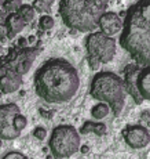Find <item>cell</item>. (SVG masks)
<instances>
[{
    "mask_svg": "<svg viewBox=\"0 0 150 159\" xmlns=\"http://www.w3.org/2000/svg\"><path fill=\"white\" fill-rule=\"evenodd\" d=\"M33 83L40 98L51 104H59L75 97L80 87V76L69 61L51 58L36 71Z\"/></svg>",
    "mask_w": 150,
    "mask_h": 159,
    "instance_id": "cell-1",
    "label": "cell"
},
{
    "mask_svg": "<svg viewBox=\"0 0 150 159\" xmlns=\"http://www.w3.org/2000/svg\"><path fill=\"white\" fill-rule=\"evenodd\" d=\"M118 42L136 65L150 66V0H139L125 11Z\"/></svg>",
    "mask_w": 150,
    "mask_h": 159,
    "instance_id": "cell-2",
    "label": "cell"
},
{
    "mask_svg": "<svg viewBox=\"0 0 150 159\" xmlns=\"http://www.w3.org/2000/svg\"><path fill=\"white\" fill-rule=\"evenodd\" d=\"M109 0H61L59 15L66 26L80 32H90L99 25Z\"/></svg>",
    "mask_w": 150,
    "mask_h": 159,
    "instance_id": "cell-3",
    "label": "cell"
},
{
    "mask_svg": "<svg viewBox=\"0 0 150 159\" xmlns=\"http://www.w3.org/2000/svg\"><path fill=\"white\" fill-rule=\"evenodd\" d=\"M125 84L118 75L109 71L94 75L90 84V94L92 98L108 104L113 116H118L125 104Z\"/></svg>",
    "mask_w": 150,
    "mask_h": 159,
    "instance_id": "cell-4",
    "label": "cell"
},
{
    "mask_svg": "<svg viewBox=\"0 0 150 159\" xmlns=\"http://www.w3.org/2000/svg\"><path fill=\"white\" fill-rule=\"evenodd\" d=\"M85 50L88 54V65L92 71H98L101 64H108L116 54V40L99 32H91L85 39Z\"/></svg>",
    "mask_w": 150,
    "mask_h": 159,
    "instance_id": "cell-5",
    "label": "cell"
},
{
    "mask_svg": "<svg viewBox=\"0 0 150 159\" xmlns=\"http://www.w3.org/2000/svg\"><path fill=\"white\" fill-rule=\"evenodd\" d=\"M48 145L54 158H69L80 149V134L70 125H59L54 127Z\"/></svg>",
    "mask_w": 150,
    "mask_h": 159,
    "instance_id": "cell-6",
    "label": "cell"
},
{
    "mask_svg": "<svg viewBox=\"0 0 150 159\" xmlns=\"http://www.w3.org/2000/svg\"><path fill=\"white\" fill-rule=\"evenodd\" d=\"M22 84V75L17 71V53L10 50L6 58H0V91L10 94L17 91Z\"/></svg>",
    "mask_w": 150,
    "mask_h": 159,
    "instance_id": "cell-7",
    "label": "cell"
},
{
    "mask_svg": "<svg viewBox=\"0 0 150 159\" xmlns=\"http://www.w3.org/2000/svg\"><path fill=\"white\" fill-rule=\"evenodd\" d=\"M19 108L15 104H3L0 105V139L2 140H15L19 137L21 131L15 129L14 119L19 115Z\"/></svg>",
    "mask_w": 150,
    "mask_h": 159,
    "instance_id": "cell-8",
    "label": "cell"
},
{
    "mask_svg": "<svg viewBox=\"0 0 150 159\" xmlns=\"http://www.w3.org/2000/svg\"><path fill=\"white\" fill-rule=\"evenodd\" d=\"M123 137H124V141L134 149L145 148L150 143L149 130L145 126H140V125L127 126L123 130Z\"/></svg>",
    "mask_w": 150,
    "mask_h": 159,
    "instance_id": "cell-9",
    "label": "cell"
},
{
    "mask_svg": "<svg viewBox=\"0 0 150 159\" xmlns=\"http://www.w3.org/2000/svg\"><path fill=\"white\" fill-rule=\"evenodd\" d=\"M138 71H139V65L136 64H130V65L125 66L124 69V84H125V90L130 93V96L135 100V102L139 104L143 102V98L140 97L139 91L136 87V76Z\"/></svg>",
    "mask_w": 150,
    "mask_h": 159,
    "instance_id": "cell-10",
    "label": "cell"
},
{
    "mask_svg": "<svg viewBox=\"0 0 150 159\" xmlns=\"http://www.w3.org/2000/svg\"><path fill=\"white\" fill-rule=\"evenodd\" d=\"M101 32L105 33L112 38L113 35L121 32L123 30V22H121V18L118 14L116 13H105L101 17L99 20V25Z\"/></svg>",
    "mask_w": 150,
    "mask_h": 159,
    "instance_id": "cell-11",
    "label": "cell"
},
{
    "mask_svg": "<svg viewBox=\"0 0 150 159\" xmlns=\"http://www.w3.org/2000/svg\"><path fill=\"white\" fill-rule=\"evenodd\" d=\"M136 87L140 97L150 101V66H139L136 76Z\"/></svg>",
    "mask_w": 150,
    "mask_h": 159,
    "instance_id": "cell-12",
    "label": "cell"
},
{
    "mask_svg": "<svg viewBox=\"0 0 150 159\" xmlns=\"http://www.w3.org/2000/svg\"><path fill=\"white\" fill-rule=\"evenodd\" d=\"M6 25H7V28H8V39H14L18 33L24 30V28L26 26V22H25V20L15 11V13H11L7 17Z\"/></svg>",
    "mask_w": 150,
    "mask_h": 159,
    "instance_id": "cell-13",
    "label": "cell"
},
{
    "mask_svg": "<svg viewBox=\"0 0 150 159\" xmlns=\"http://www.w3.org/2000/svg\"><path fill=\"white\" fill-rule=\"evenodd\" d=\"M90 131L95 133L96 136H103V134H106L108 129H106L105 123H94V122H91V120H87L80 127V133L81 134H87V133H90Z\"/></svg>",
    "mask_w": 150,
    "mask_h": 159,
    "instance_id": "cell-14",
    "label": "cell"
},
{
    "mask_svg": "<svg viewBox=\"0 0 150 159\" xmlns=\"http://www.w3.org/2000/svg\"><path fill=\"white\" fill-rule=\"evenodd\" d=\"M110 112H112V109H110V107L108 105V104L99 102V104H96L95 107H92V109H91V116H92L94 119L101 120V119L106 118Z\"/></svg>",
    "mask_w": 150,
    "mask_h": 159,
    "instance_id": "cell-15",
    "label": "cell"
},
{
    "mask_svg": "<svg viewBox=\"0 0 150 159\" xmlns=\"http://www.w3.org/2000/svg\"><path fill=\"white\" fill-rule=\"evenodd\" d=\"M17 13L19 14L21 17L24 18V20H25L26 24L32 22L33 18H35V8H33L32 6H29V4H22Z\"/></svg>",
    "mask_w": 150,
    "mask_h": 159,
    "instance_id": "cell-16",
    "label": "cell"
},
{
    "mask_svg": "<svg viewBox=\"0 0 150 159\" xmlns=\"http://www.w3.org/2000/svg\"><path fill=\"white\" fill-rule=\"evenodd\" d=\"M54 25H55V22L51 15H43V17H40V20H39V26H40L43 30L53 29Z\"/></svg>",
    "mask_w": 150,
    "mask_h": 159,
    "instance_id": "cell-17",
    "label": "cell"
},
{
    "mask_svg": "<svg viewBox=\"0 0 150 159\" xmlns=\"http://www.w3.org/2000/svg\"><path fill=\"white\" fill-rule=\"evenodd\" d=\"M26 125H28V120H26V118L24 115H17L15 116V119H14V126H15V129L17 130H19V131H22L26 127Z\"/></svg>",
    "mask_w": 150,
    "mask_h": 159,
    "instance_id": "cell-18",
    "label": "cell"
},
{
    "mask_svg": "<svg viewBox=\"0 0 150 159\" xmlns=\"http://www.w3.org/2000/svg\"><path fill=\"white\" fill-rule=\"evenodd\" d=\"M33 136H35L37 140L43 141V140H44L45 137H47V130H45L44 127H41V126L35 127V130H33Z\"/></svg>",
    "mask_w": 150,
    "mask_h": 159,
    "instance_id": "cell-19",
    "label": "cell"
},
{
    "mask_svg": "<svg viewBox=\"0 0 150 159\" xmlns=\"http://www.w3.org/2000/svg\"><path fill=\"white\" fill-rule=\"evenodd\" d=\"M3 159H28V158L25 157V154H22L19 151H10L3 157Z\"/></svg>",
    "mask_w": 150,
    "mask_h": 159,
    "instance_id": "cell-20",
    "label": "cell"
},
{
    "mask_svg": "<svg viewBox=\"0 0 150 159\" xmlns=\"http://www.w3.org/2000/svg\"><path fill=\"white\" fill-rule=\"evenodd\" d=\"M0 38L2 39H8V28L6 24H0Z\"/></svg>",
    "mask_w": 150,
    "mask_h": 159,
    "instance_id": "cell-21",
    "label": "cell"
},
{
    "mask_svg": "<svg viewBox=\"0 0 150 159\" xmlns=\"http://www.w3.org/2000/svg\"><path fill=\"white\" fill-rule=\"evenodd\" d=\"M40 114H41L43 116H45L47 119H50V118H51V115H53V112H44L43 109H40Z\"/></svg>",
    "mask_w": 150,
    "mask_h": 159,
    "instance_id": "cell-22",
    "label": "cell"
},
{
    "mask_svg": "<svg viewBox=\"0 0 150 159\" xmlns=\"http://www.w3.org/2000/svg\"><path fill=\"white\" fill-rule=\"evenodd\" d=\"M80 151L83 152V154H87V152L90 151V148H88L87 145H81V147H80Z\"/></svg>",
    "mask_w": 150,
    "mask_h": 159,
    "instance_id": "cell-23",
    "label": "cell"
},
{
    "mask_svg": "<svg viewBox=\"0 0 150 159\" xmlns=\"http://www.w3.org/2000/svg\"><path fill=\"white\" fill-rule=\"evenodd\" d=\"M25 44H26V39L21 38V39H19V42H18V46H19V47H24Z\"/></svg>",
    "mask_w": 150,
    "mask_h": 159,
    "instance_id": "cell-24",
    "label": "cell"
},
{
    "mask_svg": "<svg viewBox=\"0 0 150 159\" xmlns=\"http://www.w3.org/2000/svg\"><path fill=\"white\" fill-rule=\"evenodd\" d=\"M35 40H36L35 36H30V38H29V42H35Z\"/></svg>",
    "mask_w": 150,
    "mask_h": 159,
    "instance_id": "cell-25",
    "label": "cell"
},
{
    "mask_svg": "<svg viewBox=\"0 0 150 159\" xmlns=\"http://www.w3.org/2000/svg\"><path fill=\"white\" fill-rule=\"evenodd\" d=\"M3 53V48H2V46H0V54H2Z\"/></svg>",
    "mask_w": 150,
    "mask_h": 159,
    "instance_id": "cell-26",
    "label": "cell"
},
{
    "mask_svg": "<svg viewBox=\"0 0 150 159\" xmlns=\"http://www.w3.org/2000/svg\"><path fill=\"white\" fill-rule=\"evenodd\" d=\"M2 96H3V93H2V91H0V98H2Z\"/></svg>",
    "mask_w": 150,
    "mask_h": 159,
    "instance_id": "cell-27",
    "label": "cell"
},
{
    "mask_svg": "<svg viewBox=\"0 0 150 159\" xmlns=\"http://www.w3.org/2000/svg\"><path fill=\"white\" fill-rule=\"evenodd\" d=\"M19 2H21V3H22V2H25V0H19Z\"/></svg>",
    "mask_w": 150,
    "mask_h": 159,
    "instance_id": "cell-28",
    "label": "cell"
}]
</instances>
